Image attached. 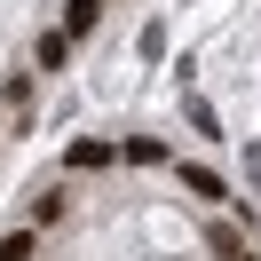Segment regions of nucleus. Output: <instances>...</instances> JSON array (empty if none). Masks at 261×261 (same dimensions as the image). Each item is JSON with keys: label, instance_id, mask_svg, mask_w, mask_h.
Returning <instances> with one entry per match:
<instances>
[{"label": "nucleus", "instance_id": "20e7f679", "mask_svg": "<svg viewBox=\"0 0 261 261\" xmlns=\"http://www.w3.org/2000/svg\"><path fill=\"white\" fill-rule=\"evenodd\" d=\"M64 56H71V40H64V32L40 40V71H64Z\"/></svg>", "mask_w": 261, "mask_h": 261}, {"label": "nucleus", "instance_id": "39448f33", "mask_svg": "<svg viewBox=\"0 0 261 261\" xmlns=\"http://www.w3.org/2000/svg\"><path fill=\"white\" fill-rule=\"evenodd\" d=\"M119 159H135V166H159V159H166V143H150V135H143V143H127Z\"/></svg>", "mask_w": 261, "mask_h": 261}, {"label": "nucleus", "instance_id": "f257e3e1", "mask_svg": "<svg viewBox=\"0 0 261 261\" xmlns=\"http://www.w3.org/2000/svg\"><path fill=\"white\" fill-rule=\"evenodd\" d=\"M64 159H71V166H87V174H95V166H111L119 150H111V143H95V135H80V143L64 150Z\"/></svg>", "mask_w": 261, "mask_h": 261}, {"label": "nucleus", "instance_id": "423d86ee", "mask_svg": "<svg viewBox=\"0 0 261 261\" xmlns=\"http://www.w3.org/2000/svg\"><path fill=\"white\" fill-rule=\"evenodd\" d=\"M0 261H32V238H24V229H16V238H0Z\"/></svg>", "mask_w": 261, "mask_h": 261}, {"label": "nucleus", "instance_id": "7ed1b4c3", "mask_svg": "<svg viewBox=\"0 0 261 261\" xmlns=\"http://www.w3.org/2000/svg\"><path fill=\"white\" fill-rule=\"evenodd\" d=\"M182 182H190V190L206 198V206H214V198H222V174H214V166H182Z\"/></svg>", "mask_w": 261, "mask_h": 261}, {"label": "nucleus", "instance_id": "f03ea898", "mask_svg": "<svg viewBox=\"0 0 261 261\" xmlns=\"http://www.w3.org/2000/svg\"><path fill=\"white\" fill-rule=\"evenodd\" d=\"M95 16H103V0H71V8H64V40L95 32Z\"/></svg>", "mask_w": 261, "mask_h": 261}]
</instances>
